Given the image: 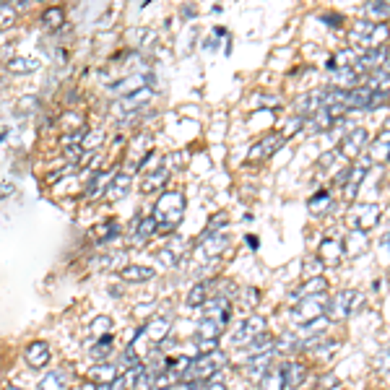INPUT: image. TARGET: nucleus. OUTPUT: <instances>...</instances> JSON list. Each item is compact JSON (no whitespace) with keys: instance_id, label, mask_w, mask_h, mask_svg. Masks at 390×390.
Here are the masks:
<instances>
[{"instance_id":"f257e3e1","label":"nucleus","mask_w":390,"mask_h":390,"mask_svg":"<svg viewBox=\"0 0 390 390\" xmlns=\"http://www.w3.org/2000/svg\"><path fill=\"white\" fill-rule=\"evenodd\" d=\"M151 216H154V221L159 224V229L172 232L182 221V216H185V195L180 193V190H166V193H162Z\"/></svg>"},{"instance_id":"f03ea898","label":"nucleus","mask_w":390,"mask_h":390,"mask_svg":"<svg viewBox=\"0 0 390 390\" xmlns=\"http://www.w3.org/2000/svg\"><path fill=\"white\" fill-rule=\"evenodd\" d=\"M331 310V294H318V297H304L299 302L294 304L289 315L297 325H307V322L318 320V318H325Z\"/></svg>"},{"instance_id":"7ed1b4c3","label":"nucleus","mask_w":390,"mask_h":390,"mask_svg":"<svg viewBox=\"0 0 390 390\" xmlns=\"http://www.w3.org/2000/svg\"><path fill=\"white\" fill-rule=\"evenodd\" d=\"M263 333H268V320H265V315H244V320L240 322V328H237L232 336V346L234 349H244V346H250V343H253L258 336H263Z\"/></svg>"},{"instance_id":"20e7f679","label":"nucleus","mask_w":390,"mask_h":390,"mask_svg":"<svg viewBox=\"0 0 390 390\" xmlns=\"http://www.w3.org/2000/svg\"><path fill=\"white\" fill-rule=\"evenodd\" d=\"M361 302H364V294L354 292V289H343L338 294H331V310H328V318L331 320H346L354 312L359 310Z\"/></svg>"},{"instance_id":"39448f33","label":"nucleus","mask_w":390,"mask_h":390,"mask_svg":"<svg viewBox=\"0 0 390 390\" xmlns=\"http://www.w3.org/2000/svg\"><path fill=\"white\" fill-rule=\"evenodd\" d=\"M201 318H205V320H214L219 322L221 328H226L229 322H232V299L229 297H224V294H211L208 299H205V304L201 307Z\"/></svg>"},{"instance_id":"423d86ee","label":"nucleus","mask_w":390,"mask_h":390,"mask_svg":"<svg viewBox=\"0 0 390 390\" xmlns=\"http://www.w3.org/2000/svg\"><path fill=\"white\" fill-rule=\"evenodd\" d=\"M279 361V354L276 351H265V354H255V357H250V359L244 361L242 364V370H244V377L250 382H258L263 380L265 375L271 372V367Z\"/></svg>"},{"instance_id":"0eeeda50","label":"nucleus","mask_w":390,"mask_h":390,"mask_svg":"<svg viewBox=\"0 0 390 390\" xmlns=\"http://www.w3.org/2000/svg\"><path fill=\"white\" fill-rule=\"evenodd\" d=\"M310 377H312V370L307 361L283 359V380H286V390H302Z\"/></svg>"},{"instance_id":"6e6552de","label":"nucleus","mask_w":390,"mask_h":390,"mask_svg":"<svg viewBox=\"0 0 390 390\" xmlns=\"http://www.w3.org/2000/svg\"><path fill=\"white\" fill-rule=\"evenodd\" d=\"M283 146V136L281 133H268L263 141H258L250 151H247V162L250 164H258V162H265V159H271L279 148Z\"/></svg>"},{"instance_id":"1a4fd4ad","label":"nucleus","mask_w":390,"mask_h":390,"mask_svg":"<svg viewBox=\"0 0 390 390\" xmlns=\"http://www.w3.org/2000/svg\"><path fill=\"white\" fill-rule=\"evenodd\" d=\"M364 148H367V127H361V125L351 127L341 141V156L357 159V156L364 154Z\"/></svg>"},{"instance_id":"9d476101","label":"nucleus","mask_w":390,"mask_h":390,"mask_svg":"<svg viewBox=\"0 0 390 390\" xmlns=\"http://www.w3.org/2000/svg\"><path fill=\"white\" fill-rule=\"evenodd\" d=\"M49 359H52V351H49V343L47 341H31L24 351V361L29 364L31 370H42V367H47Z\"/></svg>"},{"instance_id":"9b49d317","label":"nucleus","mask_w":390,"mask_h":390,"mask_svg":"<svg viewBox=\"0 0 390 390\" xmlns=\"http://www.w3.org/2000/svg\"><path fill=\"white\" fill-rule=\"evenodd\" d=\"M146 328V338L154 346H159V343L164 341V338H169L172 336V318L169 315H156V318H151V320L143 325Z\"/></svg>"},{"instance_id":"f8f14e48","label":"nucleus","mask_w":390,"mask_h":390,"mask_svg":"<svg viewBox=\"0 0 390 390\" xmlns=\"http://www.w3.org/2000/svg\"><path fill=\"white\" fill-rule=\"evenodd\" d=\"M367 164H372V162H370V156H367V154H361L359 164H354V166H351L349 180H346V185H343V198H346V201H354V198H357V190H359L361 180L367 177Z\"/></svg>"},{"instance_id":"ddd939ff","label":"nucleus","mask_w":390,"mask_h":390,"mask_svg":"<svg viewBox=\"0 0 390 390\" xmlns=\"http://www.w3.org/2000/svg\"><path fill=\"white\" fill-rule=\"evenodd\" d=\"M318 294H328V279L325 276H318V279H307V281L302 283V286H297V289H292V307L299 299H304V297H318Z\"/></svg>"},{"instance_id":"4468645a","label":"nucleus","mask_w":390,"mask_h":390,"mask_svg":"<svg viewBox=\"0 0 390 390\" xmlns=\"http://www.w3.org/2000/svg\"><path fill=\"white\" fill-rule=\"evenodd\" d=\"M159 232V224L154 221V216H138L133 221V229H130V242L133 244H146L154 234Z\"/></svg>"},{"instance_id":"2eb2a0df","label":"nucleus","mask_w":390,"mask_h":390,"mask_svg":"<svg viewBox=\"0 0 390 390\" xmlns=\"http://www.w3.org/2000/svg\"><path fill=\"white\" fill-rule=\"evenodd\" d=\"M166 180H169V166L162 162L159 166L154 169H146V177H143V182H141V190L146 195L156 193V190H162L166 185Z\"/></svg>"},{"instance_id":"dca6fc26","label":"nucleus","mask_w":390,"mask_h":390,"mask_svg":"<svg viewBox=\"0 0 390 390\" xmlns=\"http://www.w3.org/2000/svg\"><path fill=\"white\" fill-rule=\"evenodd\" d=\"M120 377V372H117V364H112V361H102V364H94L91 370H88L86 380L97 382L99 388H104V385H109L112 380H117Z\"/></svg>"},{"instance_id":"f3484780","label":"nucleus","mask_w":390,"mask_h":390,"mask_svg":"<svg viewBox=\"0 0 390 390\" xmlns=\"http://www.w3.org/2000/svg\"><path fill=\"white\" fill-rule=\"evenodd\" d=\"M377 221H380V205L367 203L354 211V224H357V229H361V232H370Z\"/></svg>"},{"instance_id":"a211bd4d","label":"nucleus","mask_w":390,"mask_h":390,"mask_svg":"<svg viewBox=\"0 0 390 390\" xmlns=\"http://www.w3.org/2000/svg\"><path fill=\"white\" fill-rule=\"evenodd\" d=\"M201 250L205 258H219L226 250V237L224 232H205L201 237Z\"/></svg>"},{"instance_id":"6ab92c4d","label":"nucleus","mask_w":390,"mask_h":390,"mask_svg":"<svg viewBox=\"0 0 390 390\" xmlns=\"http://www.w3.org/2000/svg\"><path fill=\"white\" fill-rule=\"evenodd\" d=\"M367 247H370V237H367V232H361V229H351V232L346 234V247H343V255L357 258V255L367 253Z\"/></svg>"},{"instance_id":"aec40b11","label":"nucleus","mask_w":390,"mask_h":390,"mask_svg":"<svg viewBox=\"0 0 390 390\" xmlns=\"http://www.w3.org/2000/svg\"><path fill=\"white\" fill-rule=\"evenodd\" d=\"M372 94H375V88H370L367 84L346 91V109H370Z\"/></svg>"},{"instance_id":"412c9836","label":"nucleus","mask_w":390,"mask_h":390,"mask_svg":"<svg viewBox=\"0 0 390 390\" xmlns=\"http://www.w3.org/2000/svg\"><path fill=\"white\" fill-rule=\"evenodd\" d=\"M258 390H286V380H283V359H279L271 367V372L263 380L258 382Z\"/></svg>"},{"instance_id":"4be33fe9","label":"nucleus","mask_w":390,"mask_h":390,"mask_svg":"<svg viewBox=\"0 0 390 390\" xmlns=\"http://www.w3.org/2000/svg\"><path fill=\"white\" fill-rule=\"evenodd\" d=\"M130 185H133V175H127V172H117L115 177H112V182H109L107 187V198L109 201H117V198H125L127 193H130Z\"/></svg>"},{"instance_id":"5701e85b","label":"nucleus","mask_w":390,"mask_h":390,"mask_svg":"<svg viewBox=\"0 0 390 390\" xmlns=\"http://www.w3.org/2000/svg\"><path fill=\"white\" fill-rule=\"evenodd\" d=\"M154 279V271L146 268V265H125L123 271H120V281L125 283H146Z\"/></svg>"},{"instance_id":"b1692460","label":"nucleus","mask_w":390,"mask_h":390,"mask_svg":"<svg viewBox=\"0 0 390 390\" xmlns=\"http://www.w3.org/2000/svg\"><path fill=\"white\" fill-rule=\"evenodd\" d=\"M375 21H354L351 24V34H349V39L354 42V45H359V47H364L367 49V42H370V37H372V31H375Z\"/></svg>"},{"instance_id":"393cba45","label":"nucleus","mask_w":390,"mask_h":390,"mask_svg":"<svg viewBox=\"0 0 390 390\" xmlns=\"http://www.w3.org/2000/svg\"><path fill=\"white\" fill-rule=\"evenodd\" d=\"M318 253H320V260L325 265H338L343 260V247L338 240H325Z\"/></svg>"},{"instance_id":"a878e982","label":"nucleus","mask_w":390,"mask_h":390,"mask_svg":"<svg viewBox=\"0 0 390 390\" xmlns=\"http://www.w3.org/2000/svg\"><path fill=\"white\" fill-rule=\"evenodd\" d=\"M208 297H211V281H201L190 289V294L185 297V304L187 307H193V310H201Z\"/></svg>"},{"instance_id":"bb28decb","label":"nucleus","mask_w":390,"mask_h":390,"mask_svg":"<svg viewBox=\"0 0 390 390\" xmlns=\"http://www.w3.org/2000/svg\"><path fill=\"white\" fill-rule=\"evenodd\" d=\"M120 237V224H117L115 219H107V221H102L99 226H94V240L99 244H107L112 240Z\"/></svg>"},{"instance_id":"cd10ccee","label":"nucleus","mask_w":390,"mask_h":390,"mask_svg":"<svg viewBox=\"0 0 390 390\" xmlns=\"http://www.w3.org/2000/svg\"><path fill=\"white\" fill-rule=\"evenodd\" d=\"M331 125H336V120L328 115V109H318L315 115L304 117V127H310L312 133H322V130H328Z\"/></svg>"},{"instance_id":"c85d7f7f","label":"nucleus","mask_w":390,"mask_h":390,"mask_svg":"<svg viewBox=\"0 0 390 390\" xmlns=\"http://www.w3.org/2000/svg\"><path fill=\"white\" fill-rule=\"evenodd\" d=\"M39 65H42V60L34 58V55H16V58L8 60V68L13 73H34Z\"/></svg>"},{"instance_id":"c756f323","label":"nucleus","mask_w":390,"mask_h":390,"mask_svg":"<svg viewBox=\"0 0 390 390\" xmlns=\"http://www.w3.org/2000/svg\"><path fill=\"white\" fill-rule=\"evenodd\" d=\"M221 333H224V328H221L219 322L201 318V320H198V325H195L193 338H216V341H219V338H221Z\"/></svg>"},{"instance_id":"7c9ffc66","label":"nucleus","mask_w":390,"mask_h":390,"mask_svg":"<svg viewBox=\"0 0 390 390\" xmlns=\"http://www.w3.org/2000/svg\"><path fill=\"white\" fill-rule=\"evenodd\" d=\"M307 205H310V211L315 216L325 214L328 208H331V190H318L315 195H310V201H307Z\"/></svg>"},{"instance_id":"2f4dec72","label":"nucleus","mask_w":390,"mask_h":390,"mask_svg":"<svg viewBox=\"0 0 390 390\" xmlns=\"http://www.w3.org/2000/svg\"><path fill=\"white\" fill-rule=\"evenodd\" d=\"M88 328H91V336H94V338H102V336H109V333H112L115 320H112L109 315H97V318L91 320Z\"/></svg>"},{"instance_id":"473e14b6","label":"nucleus","mask_w":390,"mask_h":390,"mask_svg":"<svg viewBox=\"0 0 390 390\" xmlns=\"http://www.w3.org/2000/svg\"><path fill=\"white\" fill-rule=\"evenodd\" d=\"M322 268H325V263L320 260V255H307V258L302 260L304 281H307V279H318V276H322Z\"/></svg>"},{"instance_id":"72a5a7b5","label":"nucleus","mask_w":390,"mask_h":390,"mask_svg":"<svg viewBox=\"0 0 390 390\" xmlns=\"http://www.w3.org/2000/svg\"><path fill=\"white\" fill-rule=\"evenodd\" d=\"M42 24L49 26V29H60V26L65 24V13H63V8H58V6L45 8V13H42Z\"/></svg>"},{"instance_id":"f704fd0d","label":"nucleus","mask_w":390,"mask_h":390,"mask_svg":"<svg viewBox=\"0 0 390 390\" xmlns=\"http://www.w3.org/2000/svg\"><path fill=\"white\" fill-rule=\"evenodd\" d=\"M16 19H19V10H16V6H10V3H0V31L10 29V26L16 24Z\"/></svg>"},{"instance_id":"c9c22d12","label":"nucleus","mask_w":390,"mask_h":390,"mask_svg":"<svg viewBox=\"0 0 390 390\" xmlns=\"http://www.w3.org/2000/svg\"><path fill=\"white\" fill-rule=\"evenodd\" d=\"M39 390H63L65 388V377H63V372H47L37 385Z\"/></svg>"},{"instance_id":"e433bc0d","label":"nucleus","mask_w":390,"mask_h":390,"mask_svg":"<svg viewBox=\"0 0 390 390\" xmlns=\"http://www.w3.org/2000/svg\"><path fill=\"white\" fill-rule=\"evenodd\" d=\"M120 364L127 370H133V367H138V364H143L141 361V357H138V351H136V343H127L125 349H123V354H120Z\"/></svg>"},{"instance_id":"4c0bfd02","label":"nucleus","mask_w":390,"mask_h":390,"mask_svg":"<svg viewBox=\"0 0 390 390\" xmlns=\"http://www.w3.org/2000/svg\"><path fill=\"white\" fill-rule=\"evenodd\" d=\"M240 304H242L244 310H255L260 304V292L255 286H244L242 292H240Z\"/></svg>"},{"instance_id":"58836bf2","label":"nucleus","mask_w":390,"mask_h":390,"mask_svg":"<svg viewBox=\"0 0 390 390\" xmlns=\"http://www.w3.org/2000/svg\"><path fill=\"white\" fill-rule=\"evenodd\" d=\"M364 10H367V16H370V21H385L390 19V3H367L364 6Z\"/></svg>"},{"instance_id":"ea45409f","label":"nucleus","mask_w":390,"mask_h":390,"mask_svg":"<svg viewBox=\"0 0 390 390\" xmlns=\"http://www.w3.org/2000/svg\"><path fill=\"white\" fill-rule=\"evenodd\" d=\"M388 37H390L388 24H377V26H375V31H372L370 42H367V49H380V47H382V42H385Z\"/></svg>"},{"instance_id":"a19ab883","label":"nucleus","mask_w":390,"mask_h":390,"mask_svg":"<svg viewBox=\"0 0 390 390\" xmlns=\"http://www.w3.org/2000/svg\"><path fill=\"white\" fill-rule=\"evenodd\" d=\"M193 343H195V354H214V351L221 349L216 338H193Z\"/></svg>"},{"instance_id":"79ce46f5","label":"nucleus","mask_w":390,"mask_h":390,"mask_svg":"<svg viewBox=\"0 0 390 390\" xmlns=\"http://www.w3.org/2000/svg\"><path fill=\"white\" fill-rule=\"evenodd\" d=\"M336 385H338V377L333 372H322L315 377V390H333Z\"/></svg>"},{"instance_id":"37998d69","label":"nucleus","mask_w":390,"mask_h":390,"mask_svg":"<svg viewBox=\"0 0 390 390\" xmlns=\"http://www.w3.org/2000/svg\"><path fill=\"white\" fill-rule=\"evenodd\" d=\"M375 367L380 372H390V343H385V346L375 354Z\"/></svg>"},{"instance_id":"c03bdc74","label":"nucleus","mask_w":390,"mask_h":390,"mask_svg":"<svg viewBox=\"0 0 390 390\" xmlns=\"http://www.w3.org/2000/svg\"><path fill=\"white\" fill-rule=\"evenodd\" d=\"M99 143H102V133H99V130H88L81 146H84V151H88V154H97Z\"/></svg>"},{"instance_id":"a18cd8bd","label":"nucleus","mask_w":390,"mask_h":390,"mask_svg":"<svg viewBox=\"0 0 390 390\" xmlns=\"http://www.w3.org/2000/svg\"><path fill=\"white\" fill-rule=\"evenodd\" d=\"M302 125H304V117H297V115H294L292 120H289V123H286V125L281 127V136H283V138L297 136V133L302 130Z\"/></svg>"},{"instance_id":"49530a36","label":"nucleus","mask_w":390,"mask_h":390,"mask_svg":"<svg viewBox=\"0 0 390 390\" xmlns=\"http://www.w3.org/2000/svg\"><path fill=\"white\" fill-rule=\"evenodd\" d=\"M60 125L65 127V130H70V133H76V130H81V117L76 115V112H65V115L60 117Z\"/></svg>"},{"instance_id":"de8ad7c7","label":"nucleus","mask_w":390,"mask_h":390,"mask_svg":"<svg viewBox=\"0 0 390 390\" xmlns=\"http://www.w3.org/2000/svg\"><path fill=\"white\" fill-rule=\"evenodd\" d=\"M185 162H187V154H182V151H175V154H169L164 159V164L169 166V172H172V169H182Z\"/></svg>"},{"instance_id":"09e8293b","label":"nucleus","mask_w":390,"mask_h":390,"mask_svg":"<svg viewBox=\"0 0 390 390\" xmlns=\"http://www.w3.org/2000/svg\"><path fill=\"white\" fill-rule=\"evenodd\" d=\"M34 107H39V99L37 97H24V99H19V102H16V112H19V115H29Z\"/></svg>"},{"instance_id":"8fccbe9b","label":"nucleus","mask_w":390,"mask_h":390,"mask_svg":"<svg viewBox=\"0 0 390 390\" xmlns=\"http://www.w3.org/2000/svg\"><path fill=\"white\" fill-rule=\"evenodd\" d=\"M159 263H162V265H166V268H172V265H177V263H180V258H177V255L172 253V250H166V247H164V250H162V253H159Z\"/></svg>"},{"instance_id":"3c124183","label":"nucleus","mask_w":390,"mask_h":390,"mask_svg":"<svg viewBox=\"0 0 390 390\" xmlns=\"http://www.w3.org/2000/svg\"><path fill=\"white\" fill-rule=\"evenodd\" d=\"M226 224V214L221 211V214H216L211 221H208V229L205 232H219V226H224Z\"/></svg>"},{"instance_id":"603ef678","label":"nucleus","mask_w":390,"mask_h":390,"mask_svg":"<svg viewBox=\"0 0 390 390\" xmlns=\"http://www.w3.org/2000/svg\"><path fill=\"white\" fill-rule=\"evenodd\" d=\"M107 390H130L127 388V380H125V375H120V377H117V380H112L107 385Z\"/></svg>"},{"instance_id":"864d4df0","label":"nucleus","mask_w":390,"mask_h":390,"mask_svg":"<svg viewBox=\"0 0 390 390\" xmlns=\"http://www.w3.org/2000/svg\"><path fill=\"white\" fill-rule=\"evenodd\" d=\"M320 19L322 21H325V24H328V21H333V24H331V26H341V16H338V13H322V16H320Z\"/></svg>"},{"instance_id":"5fc2aeb1","label":"nucleus","mask_w":390,"mask_h":390,"mask_svg":"<svg viewBox=\"0 0 390 390\" xmlns=\"http://www.w3.org/2000/svg\"><path fill=\"white\" fill-rule=\"evenodd\" d=\"M380 73H385V76H390V45L385 47V58H382V68Z\"/></svg>"},{"instance_id":"6e6d98bb","label":"nucleus","mask_w":390,"mask_h":390,"mask_svg":"<svg viewBox=\"0 0 390 390\" xmlns=\"http://www.w3.org/2000/svg\"><path fill=\"white\" fill-rule=\"evenodd\" d=\"M13 190H16V187L10 185V182H0V201L8 198V195H13Z\"/></svg>"},{"instance_id":"4d7b16f0","label":"nucleus","mask_w":390,"mask_h":390,"mask_svg":"<svg viewBox=\"0 0 390 390\" xmlns=\"http://www.w3.org/2000/svg\"><path fill=\"white\" fill-rule=\"evenodd\" d=\"M78 390H102V388H99L97 382H91V380H84V382H81V385H78Z\"/></svg>"},{"instance_id":"13d9d810","label":"nucleus","mask_w":390,"mask_h":390,"mask_svg":"<svg viewBox=\"0 0 390 390\" xmlns=\"http://www.w3.org/2000/svg\"><path fill=\"white\" fill-rule=\"evenodd\" d=\"M258 237H253V234H250V237H247V247H250V250H258Z\"/></svg>"},{"instance_id":"bf43d9fd","label":"nucleus","mask_w":390,"mask_h":390,"mask_svg":"<svg viewBox=\"0 0 390 390\" xmlns=\"http://www.w3.org/2000/svg\"><path fill=\"white\" fill-rule=\"evenodd\" d=\"M3 390H21V388H19V385H13V382H8V385H6Z\"/></svg>"},{"instance_id":"052dcab7","label":"nucleus","mask_w":390,"mask_h":390,"mask_svg":"<svg viewBox=\"0 0 390 390\" xmlns=\"http://www.w3.org/2000/svg\"><path fill=\"white\" fill-rule=\"evenodd\" d=\"M382 244H390V234H385V237H382Z\"/></svg>"},{"instance_id":"680f3d73","label":"nucleus","mask_w":390,"mask_h":390,"mask_svg":"<svg viewBox=\"0 0 390 390\" xmlns=\"http://www.w3.org/2000/svg\"><path fill=\"white\" fill-rule=\"evenodd\" d=\"M382 130H390V117L385 120V127H382Z\"/></svg>"},{"instance_id":"e2e57ef3","label":"nucleus","mask_w":390,"mask_h":390,"mask_svg":"<svg viewBox=\"0 0 390 390\" xmlns=\"http://www.w3.org/2000/svg\"><path fill=\"white\" fill-rule=\"evenodd\" d=\"M388 281H390V273H388Z\"/></svg>"}]
</instances>
